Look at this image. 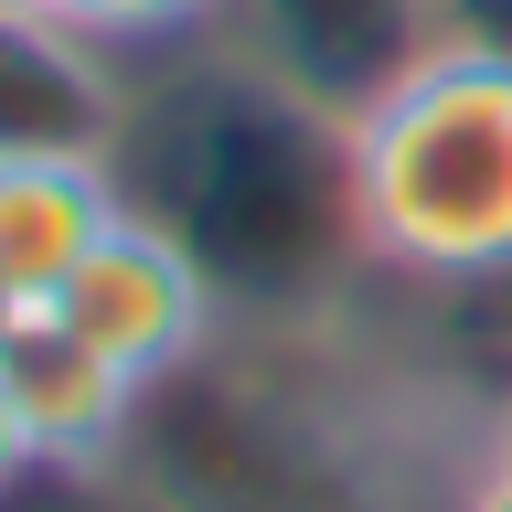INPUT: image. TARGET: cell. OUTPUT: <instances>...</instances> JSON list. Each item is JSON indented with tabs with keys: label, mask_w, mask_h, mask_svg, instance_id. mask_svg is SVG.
<instances>
[{
	"label": "cell",
	"mask_w": 512,
	"mask_h": 512,
	"mask_svg": "<svg viewBox=\"0 0 512 512\" xmlns=\"http://www.w3.org/2000/svg\"><path fill=\"white\" fill-rule=\"evenodd\" d=\"M118 203L203 267L224 331H310L374 256L352 192V107L288 86L235 32L139 64Z\"/></svg>",
	"instance_id": "obj_1"
},
{
	"label": "cell",
	"mask_w": 512,
	"mask_h": 512,
	"mask_svg": "<svg viewBox=\"0 0 512 512\" xmlns=\"http://www.w3.org/2000/svg\"><path fill=\"white\" fill-rule=\"evenodd\" d=\"M363 256L406 288H512V54L427 43L352 107Z\"/></svg>",
	"instance_id": "obj_2"
},
{
	"label": "cell",
	"mask_w": 512,
	"mask_h": 512,
	"mask_svg": "<svg viewBox=\"0 0 512 512\" xmlns=\"http://www.w3.org/2000/svg\"><path fill=\"white\" fill-rule=\"evenodd\" d=\"M267 352L278 331H246V352H192L150 384L118 459L139 512H384L363 438Z\"/></svg>",
	"instance_id": "obj_3"
},
{
	"label": "cell",
	"mask_w": 512,
	"mask_h": 512,
	"mask_svg": "<svg viewBox=\"0 0 512 512\" xmlns=\"http://www.w3.org/2000/svg\"><path fill=\"white\" fill-rule=\"evenodd\" d=\"M43 310H54L64 331H86L107 363H128L139 384L182 374L192 352H214V331H224L203 267H192V256L171 246L150 214H118L86 256H75V278H64Z\"/></svg>",
	"instance_id": "obj_4"
},
{
	"label": "cell",
	"mask_w": 512,
	"mask_h": 512,
	"mask_svg": "<svg viewBox=\"0 0 512 512\" xmlns=\"http://www.w3.org/2000/svg\"><path fill=\"white\" fill-rule=\"evenodd\" d=\"M139 64L75 32L54 0H0V160H118Z\"/></svg>",
	"instance_id": "obj_5"
},
{
	"label": "cell",
	"mask_w": 512,
	"mask_h": 512,
	"mask_svg": "<svg viewBox=\"0 0 512 512\" xmlns=\"http://www.w3.org/2000/svg\"><path fill=\"white\" fill-rule=\"evenodd\" d=\"M0 395L22 416L43 480H118L128 438H139V406H150V384L128 374V363H107L86 331H64L54 310H32L22 331H11Z\"/></svg>",
	"instance_id": "obj_6"
},
{
	"label": "cell",
	"mask_w": 512,
	"mask_h": 512,
	"mask_svg": "<svg viewBox=\"0 0 512 512\" xmlns=\"http://www.w3.org/2000/svg\"><path fill=\"white\" fill-rule=\"evenodd\" d=\"M235 43L267 54L288 86L331 96V107H363L406 75L427 43H448L438 0H235Z\"/></svg>",
	"instance_id": "obj_7"
},
{
	"label": "cell",
	"mask_w": 512,
	"mask_h": 512,
	"mask_svg": "<svg viewBox=\"0 0 512 512\" xmlns=\"http://www.w3.org/2000/svg\"><path fill=\"white\" fill-rule=\"evenodd\" d=\"M118 171L107 160H0V288L11 299H54L75 256L118 224Z\"/></svg>",
	"instance_id": "obj_8"
},
{
	"label": "cell",
	"mask_w": 512,
	"mask_h": 512,
	"mask_svg": "<svg viewBox=\"0 0 512 512\" xmlns=\"http://www.w3.org/2000/svg\"><path fill=\"white\" fill-rule=\"evenodd\" d=\"M75 32H96L118 64H160V54H192L235 22V0H54Z\"/></svg>",
	"instance_id": "obj_9"
},
{
	"label": "cell",
	"mask_w": 512,
	"mask_h": 512,
	"mask_svg": "<svg viewBox=\"0 0 512 512\" xmlns=\"http://www.w3.org/2000/svg\"><path fill=\"white\" fill-rule=\"evenodd\" d=\"M438 22L459 32V43H502L512 54V0H438Z\"/></svg>",
	"instance_id": "obj_10"
},
{
	"label": "cell",
	"mask_w": 512,
	"mask_h": 512,
	"mask_svg": "<svg viewBox=\"0 0 512 512\" xmlns=\"http://www.w3.org/2000/svg\"><path fill=\"white\" fill-rule=\"evenodd\" d=\"M32 480H43L32 470V438H22V416H11V395H0V502H22Z\"/></svg>",
	"instance_id": "obj_11"
},
{
	"label": "cell",
	"mask_w": 512,
	"mask_h": 512,
	"mask_svg": "<svg viewBox=\"0 0 512 512\" xmlns=\"http://www.w3.org/2000/svg\"><path fill=\"white\" fill-rule=\"evenodd\" d=\"M459 512H512V459H491V470L470 480V502H459Z\"/></svg>",
	"instance_id": "obj_12"
},
{
	"label": "cell",
	"mask_w": 512,
	"mask_h": 512,
	"mask_svg": "<svg viewBox=\"0 0 512 512\" xmlns=\"http://www.w3.org/2000/svg\"><path fill=\"white\" fill-rule=\"evenodd\" d=\"M32 320V299H11V288H0V352H11V331H22Z\"/></svg>",
	"instance_id": "obj_13"
},
{
	"label": "cell",
	"mask_w": 512,
	"mask_h": 512,
	"mask_svg": "<svg viewBox=\"0 0 512 512\" xmlns=\"http://www.w3.org/2000/svg\"><path fill=\"white\" fill-rule=\"evenodd\" d=\"M491 459H512V395H502V427H491Z\"/></svg>",
	"instance_id": "obj_14"
},
{
	"label": "cell",
	"mask_w": 512,
	"mask_h": 512,
	"mask_svg": "<svg viewBox=\"0 0 512 512\" xmlns=\"http://www.w3.org/2000/svg\"><path fill=\"white\" fill-rule=\"evenodd\" d=\"M0 512H22V502H0Z\"/></svg>",
	"instance_id": "obj_15"
}]
</instances>
